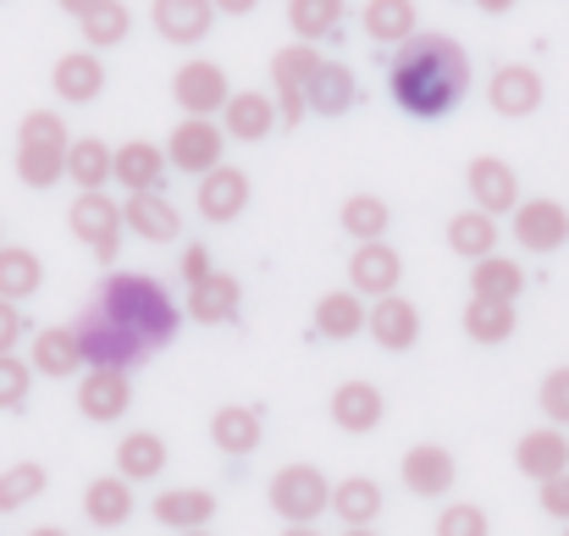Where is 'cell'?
<instances>
[{"instance_id": "obj_1", "label": "cell", "mask_w": 569, "mask_h": 536, "mask_svg": "<svg viewBox=\"0 0 569 536\" xmlns=\"http://www.w3.org/2000/svg\"><path fill=\"white\" fill-rule=\"evenodd\" d=\"M387 89H392V106L403 117L437 122V117H448L465 100V89H470V56L448 33H409L398 44V56L387 61Z\"/></svg>"}, {"instance_id": "obj_2", "label": "cell", "mask_w": 569, "mask_h": 536, "mask_svg": "<svg viewBox=\"0 0 569 536\" xmlns=\"http://www.w3.org/2000/svg\"><path fill=\"white\" fill-rule=\"evenodd\" d=\"M89 305H100V310H106L128 338H139L150 355L167 349V344L178 338V321H183L178 299H172L156 277H144V271H111Z\"/></svg>"}, {"instance_id": "obj_3", "label": "cell", "mask_w": 569, "mask_h": 536, "mask_svg": "<svg viewBox=\"0 0 569 536\" xmlns=\"http://www.w3.org/2000/svg\"><path fill=\"white\" fill-rule=\"evenodd\" d=\"M67 227H72V238H78L100 266H117L128 221H122V205H117L106 188H83V193L72 199V210H67Z\"/></svg>"}, {"instance_id": "obj_4", "label": "cell", "mask_w": 569, "mask_h": 536, "mask_svg": "<svg viewBox=\"0 0 569 536\" xmlns=\"http://www.w3.org/2000/svg\"><path fill=\"white\" fill-rule=\"evenodd\" d=\"M271 509L288 520V526H316L321 509H332V482L316 470V465H282L266 487Z\"/></svg>"}, {"instance_id": "obj_5", "label": "cell", "mask_w": 569, "mask_h": 536, "mask_svg": "<svg viewBox=\"0 0 569 536\" xmlns=\"http://www.w3.org/2000/svg\"><path fill=\"white\" fill-rule=\"evenodd\" d=\"M72 332H78V344H83V359L89 365H111V370H133V365H144L150 349L139 344V338H128L100 305H89L78 321H72Z\"/></svg>"}, {"instance_id": "obj_6", "label": "cell", "mask_w": 569, "mask_h": 536, "mask_svg": "<svg viewBox=\"0 0 569 536\" xmlns=\"http://www.w3.org/2000/svg\"><path fill=\"white\" fill-rule=\"evenodd\" d=\"M221 156H227V128H216L210 117H183L167 139V161L189 178H204L210 167H221Z\"/></svg>"}, {"instance_id": "obj_7", "label": "cell", "mask_w": 569, "mask_h": 536, "mask_svg": "<svg viewBox=\"0 0 569 536\" xmlns=\"http://www.w3.org/2000/svg\"><path fill=\"white\" fill-rule=\"evenodd\" d=\"M316 67H321V56H316L310 39H299V44H288V50L271 56V89H277V111H282V122L310 117V111H305V89H310Z\"/></svg>"}, {"instance_id": "obj_8", "label": "cell", "mask_w": 569, "mask_h": 536, "mask_svg": "<svg viewBox=\"0 0 569 536\" xmlns=\"http://www.w3.org/2000/svg\"><path fill=\"white\" fill-rule=\"evenodd\" d=\"M509 232L520 249L531 255H553L559 244H569V210L559 199H520L509 216Z\"/></svg>"}, {"instance_id": "obj_9", "label": "cell", "mask_w": 569, "mask_h": 536, "mask_svg": "<svg viewBox=\"0 0 569 536\" xmlns=\"http://www.w3.org/2000/svg\"><path fill=\"white\" fill-rule=\"evenodd\" d=\"M172 100L183 106V117H216V111L232 100L227 72H221L216 61L193 56V61H183V67H178V78H172Z\"/></svg>"}, {"instance_id": "obj_10", "label": "cell", "mask_w": 569, "mask_h": 536, "mask_svg": "<svg viewBox=\"0 0 569 536\" xmlns=\"http://www.w3.org/2000/svg\"><path fill=\"white\" fill-rule=\"evenodd\" d=\"M349 282H355V294H366V299L398 294V282H403V255H398L387 238H366V244H355Z\"/></svg>"}, {"instance_id": "obj_11", "label": "cell", "mask_w": 569, "mask_h": 536, "mask_svg": "<svg viewBox=\"0 0 569 536\" xmlns=\"http://www.w3.org/2000/svg\"><path fill=\"white\" fill-rule=\"evenodd\" d=\"M465 188H470V205H481L492 216H515V205H520V178L498 156H476L465 167Z\"/></svg>"}, {"instance_id": "obj_12", "label": "cell", "mask_w": 569, "mask_h": 536, "mask_svg": "<svg viewBox=\"0 0 569 536\" xmlns=\"http://www.w3.org/2000/svg\"><path fill=\"white\" fill-rule=\"evenodd\" d=\"M199 216L210 221V227H227V221H238L243 216V205H249V172H238V167H210L204 178H199Z\"/></svg>"}, {"instance_id": "obj_13", "label": "cell", "mask_w": 569, "mask_h": 536, "mask_svg": "<svg viewBox=\"0 0 569 536\" xmlns=\"http://www.w3.org/2000/svg\"><path fill=\"white\" fill-rule=\"evenodd\" d=\"M50 89H56V100H67V106H94L100 89H106V61H100V50H67V56L50 67Z\"/></svg>"}, {"instance_id": "obj_14", "label": "cell", "mask_w": 569, "mask_h": 536, "mask_svg": "<svg viewBox=\"0 0 569 536\" xmlns=\"http://www.w3.org/2000/svg\"><path fill=\"white\" fill-rule=\"evenodd\" d=\"M128 404H133V381H128V370H111V365H89V376L78 381V409L89 415V420H122L128 415Z\"/></svg>"}, {"instance_id": "obj_15", "label": "cell", "mask_w": 569, "mask_h": 536, "mask_svg": "<svg viewBox=\"0 0 569 536\" xmlns=\"http://www.w3.org/2000/svg\"><path fill=\"white\" fill-rule=\"evenodd\" d=\"M366 332L377 338L387 355H403V349L420 344V310L403 294H381L377 305H371V316H366Z\"/></svg>"}, {"instance_id": "obj_16", "label": "cell", "mask_w": 569, "mask_h": 536, "mask_svg": "<svg viewBox=\"0 0 569 536\" xmlns=\"http://www.w3.org/2000/svg\"><path fill=\"white\" fill-rule=\"evenodd\" d=\"M487 100H492V111H498V117H531V111L542 106V72H537V67H526V61H509V67H498V72H492Z\"/></svg>"}, {"instance_id": "obj_17", "label": "cell", "mask_w": 569, "mask_h": 536, "mask_svg": "<svg viewBox=\"0 0 569 536\" xmlns=\"http://www.w3.org/2000/svg\"><path fill=\"white\" fill-rule=\"evenodd\" d=\"M122 221H128V232H139V238H150V244H172V238L183 232V216H178V205H172L161 188H139V193H128Z\"/></svg>"}, {"instance_id": "obj_18", "label": "cell", "mask_w": 569, "mask_h": 536, "mask_svg": "<svg viewBox=\"0 0 569 536\" xmlns=\"http://www.w3.org/2000/svg\"><path fill=\"white\" fill-rule=\"evenodd\" d=\"M150 17L167 44H199L216 28V0H150Z\"/></svg>"}, {"instance_id": "obj_19", "label": "cell", "mask_w": 569, "mask_h": 536, "mask_svg": "<svg viewBox=\"0 0 569 536\" xmlns=\"http://www.w3.org/2000/svg\"><path fill=\"white\" fill-rule=\"evenodd\" d=\"M398 476H403V487L415 493V498H442L448 487H453V454L448 448H437V443H415L409 454H403V465H398Z\"/></svg>"}, {"instance_id": "obj_20", "label": "cell", "mask_w": 569, "mask_h": 536, "mask_svg": "<svg viewBox=\"0 0 569 536\" xmlns=\"http://www.w3.org/2000/svg\"><path fill=\"white\" fill-rule=\"evenodd\" d=\"M221 117H227V139H238V145H260V139H271V128L282 122L277 100H271V95H260V89L232 95V100L221 106Z\"/></svg>"}, {"instance_id": "obj_21", "label": "cell", "mask_w": 569, "mask_h": 536, "mask_svg": "<svg viewBox=\"0 0 569 536\" xmlns=\"http://www.w3.org/2000/svg\"><path fill=\"white\" fill-rule=\"evenodd\" d=\"M515 465L531 476V482H553L569 470V437L559 426H537L515 443Z\"/></svg>"}, {"instance_id": "obj_22", "label": "cell", "mask_w": 569, "mask_h": 536, "mask_svg": "<svg viewBox=\"0 0 569 536\" xmlns=\"http://www.w3.org/2000/svg\"><path fill=\"white\" fill-rule=\"evenodd\" d=\"M355 100H360V78L343 61H321L316 78H310V89H305V111L343 117V111H355Z\"/></svg>"}, {"instance_id": "obj_23", "label": "cell", "mask_w": 569, "mask_h": 536, "mask_svg": "<svg viewBox=\"0 0 569 536\" xmlns=\"http://www.w3.org/2000/svg\"><path fill=\"white\" fill-rule=\"evenodd\" d=\"M28 365H33L39 376L61 381V376H78L89 359H83V344H78V332H72V327H44V332H33Z\"/></svg>"}, {"instance_id": "obj_24", "label": "cell", "mask_w": 569, "mask_h": 536, "mask_svg": "<svg viewBox=\"0 0 569 536\" xmlns=\"http://www.w3.org/2000/svg\"><path fill=\"white\" fill-rule=\"evenodd\" d=\"M238 299H243L238 277L210 271V277L189 282V321H199V327H221V321H232V316H238Z\"/></svg>"}, {"instance_id": "obj_25", "label": "cell", "mask_w": 569, "mask_h": 536, "mask_svg": "<svg viewBox=\"0 0 569 536\" xmlns=\"http://www.w3.org/2000/svg\"><path fill=\"white\" fill-rule=\"evenodd\" d=\"M83 515L100 526V532H117L133 520V482L128 476H94L83 487Z\"/></svg>"}, {"instance_id": "obj_26", "label": "cell", "mask_w": 569, "mask_h": 536, "mask_svg": "<svg viewBox=\"0 0 569 536\" xmlns=\"http://www.w3.org/2000/svg\"><path fill=\"white\" fill-rule=\"evenodd\" d=\"M381 415H387V404H381V387L377 381H343L338 393H332V420L343 426V431H377Z\"/></svg>"}, {"instance_id": "obj_27", "label": "cell", "mask_w": 569, "mask_h": 536, "mask_svg": "<svg viewBox=\"0 0 569 536\" xmlns=\"http://www.w3.org/2000/svg\"><path fill=\"white\" fill-rule=\"evenodd\" d=\"M67 145H50V139H17V182L22 188H56L67 178Z\"/></svg>"}, {"instance_id": "obj_28", "label": "cell", "mask_w": 569, "mask_h": 536, "mask_svg": "<svg viewBox=\"0 0 569 536\" xmlns=\"http://www.w3.org/2000/svg\"><path fill=\"white\" fill-rule=\"evenodd\" d=\"M167 167H172V161H167L161 145L133 139V145H117V172H111V182H122L128 193H139V188H161Z\"/></svg>"}, {"instance_id": "obj_29", "label": "cell", "mask_w": 569, "mask_h": 536, "mask_svg": "<svg viewBox=\"0 0 569 536\" xmlns=\"http://www.w3.org/2000/svg\"><path fill=\"white\" fill-rule=\"evenodd\" d=\"M366 316H371V310H366V294H355V288H338V294H321V299H316V332L332 338V344L360 338Z\"/></svg>"}, {"instance_id": "obj_30", "label": "cell", "mask_w": 569, "mask_h": 536, "mask_svg": "<svg viewBox=\"0 0 569 536\" xmlns=\"http://www.w3.org/2000/svg\"><path fill=\"white\" fill-rule=\"evenodd\" d=\"M448 249H453L459 260H481V255H492V249H498V216L481 210V205L448 216Z\"/></svg>"}, {"instance_id": "obj_31", "label": "cell", "mask_w": 569, "mask_h": 536, "mask_svg": "<svg viewBox=\"0 0 569 536\" xmlns=\"http://www.w3.org/2000/svg\"><path fill=\"white\" fill-rule=\"evenodd\" d=\"M210 515H216V498L204 487H167L156 498V520L167 532H199V526H210Z\"/></svg>"}, {"instance_id": "obj_32", "label": "cell", "mask_w": 569, "mask_h": 536, "mask_svg": "<svg viewBox=\"0 0 569 536\" xmlns=\"http://www.w3.org/2000/svg\"><path fill=\"white\" fill-rule=\"evenodd\" d=\"M260 409H249V404H227V409H216L210 415V443L221 448V454H254L260 448Z\"/></svg>"}, {"instance_id": "obj_33", "label": "cell", "mask_w": 569, "mask_h": 536, "mask_svg": "<svg viewBox=\"0 0 569 536\" xmlns=\"http://www.w3.org/2000/svg\"><path fill=\"white\" fill-rule=\"evenodd\" d=\"M520 288H526V271H520V260H509V255H481V260H470V294H481V299H520Z\"/></svg>"}, {"instance_id": "obj_34", "label": "cell", "mask_w": 569, "mask_h": 536, "mask_svg": "<svg viewBox=\"0 0 569 536\" xmlns=\"http://www.w3.org/2000/svg\"><path fill=\"white\" fill-rule=\"evenodd\" d=\"M360 28H366L371 44H392V50H398V44L415 33V0H366Z\"/></svg>"}, {"instance_id": "obj_35", "label": "cell", "mask_w": 569, "mask_h": 536, "mask_svg": "<svg viewBox=\"0 0 569 536\" xmlns=\"http://www.w3.org/2000/svg\"><path fill=\"white\" fill-rule=\"evenodd\" d=\"M167 470V443L156 437V431H128L122 443H117V476H128V482H156Z\"/></svg>"}, {"instance_id": "obj_36", "label": "cell", "mask_w": 569, "mask_h": 536, "mask_svg": "<svg viewBox=\"0 0 569 536\" xmlns=\"http://www.w3.org/2000/svg\"><path fill=\"white\" fill-rule=\"evenodd\" d=\"M39 282H44L39 255H33V249H22V244H0V299L22 305V299H33V294H39Z\"/></svg>"}, {"instance_id": "obj_37", "label": "cell", "mask_w": 569, "mask_h": 536, "mask_svg": "<svg viewBox=\"0 0 569 536\" xmlns=\"http://www.w3.org/2000/svg\"><path fill=\"white\" fill-rule=\"evenodd\" d=\"M465 332H470V344H509V338H515V305H509V299H481V294H470V305H465Z\"/></svg>"}, {"instance_id": "obj_38", "label": "cell", "mask_w": 569, "mask_h": 536, "mask_svg": "<svg viewBox=\"0 0 569 536\" xmlns=\"http://www.w3.org/2000/svg\"><path fill=\"white\" fill-rule=\"evenodd\" d=\"M117 172V150L111 145H100V139H72V150H67V178L72 188L83 193V188H106Z\"/></svg>"}, {"instance_id": "obj_39", "label": "cell", "mask_w": 569, "mask_h": 536, "mask_svg": "<svg viewBox=\"0 0 569 536\" xmlns=\"http://www.w3.org/2000/svg\"><path fill=\"white\" fill-rule=\"evenodd\" d=\"M78 28H83V44H89V50H117V44L133 33V11H128L122 0H100L94 11L78 17Z\"/></svg>"}, {"instance_id": "obj_40", "label": "cell", "mask_w": 569, "mask_h": 536, "mask_svg": "<svg viewBox=\"0 0 569 536\" xmlns=\"http://www.w3.org/2000/svg\"><path fill=\"white\" fill-rule=\"evenodd\" d=\"M332 509H338L343 526H371L381 515V487L371 476H349V482L332 487Z\"/></svg>"}, {"instance_id": "obj_41", "label": "cell", "mask_w": 569, "mask_h": 536, "mask_svg": "<svg viewBox=\"0 0 569 536\" xmlns=\"http://www.w3.org/2000/svg\"><path fill=\"white\" fill-rule=\"evenodd\" d=\"M338 221H343V232H349L355 244H366V238H387L392 210H387V199H377V193H355V199H343Z\"/></svg>"}, {"instance_id": "obj_42", "label": "cell", "mask_w": 569, "mask_h": 536, "mask_svg": "<svg viewBox=\"0 0 569 536\" xmlns=\"http://www.w3.org/2000/svg\"><path fill=\"white\" fill-rule=\"evenodd\" d=\"M44 487H50V476H44V465H33V459H22V465L0 470V515L28 509V504H33Z\"/></svg>"}, {"instance_id": "obj_43", "label": "cell", "mask_w": 569, "mask_h": 536, "mask_svg": "<svg viewBox=\"0 0 569 536\" xmlns=\"http://www.w3.org/2000/svg\"><path fill=\"white\" fill-rule=\"evenodd\" d=\"M343 17V0H288V22L299 39H327Z\"/></svg>"}, {"instance_id": "obj_44", "label": "cell", "mask_w": 569, "mask_h": 536, "mask_svg": "<svg viewBox=\"0 0 569 536\" xmlns=\"http://www.w3.org/2000/svg\"><path fill=\"white\" fill-rule=\"evenodd\" d=\"M33 387V365L17 355H0V409H22Z\"/></svg>"}, {"instance_id": "obj_45", "label": "cell", "mask_w": 569, "mask_h": 536, "mask_svg": "<svg viewBox=\"0 0 569 536\" xmlns=\"http://www.w3.org/2000/svg\"><path fill=\"white\" fill-rule=\"evenodd\" d=\"M487 509H476V504H448L442 515H437V536H487Z\"/></svg>"}, {"instance_id": "obj_46", "label": "cell", "mask_w": 569, "mask_h": 536, "mask_svg": "<svg viewBox=\"0 0 569 536\" xmlns=\"http://www.w3.org/2000/svg\"><path fill=\"white\" fill-rule=\"evenodd\" d=\"M537 404H542V415H548L553 426H569V365H559V370H548V376H542Z\"/></svg>"}, {"instance_id": "obj_47", "label": "cell", "mask_w": 569, "mask_h": 536, "mask_svg": "<svg viewBox=\"0 0 569 536\" xmlns=\"http://www.w3.org/2000/svg\"><path fill=\"white\" fill-rule=\"evenodd\" d=\"M537 487H542V515H553V520L569 526V470L553 476V482H537Z\"/></svg>"}, {"instance_id": "obj_48", "label": "cell", "mask_w": 569, "mask_h": 536, "mask_svg": "<svg viewBox=\"0 0 569 536\" xmlns=\"http://www.w3.org/2000/svg\"><path fill=\"white\" fill-rule=\"evenodd\" d=\"M22 332H28V321H22V310H17L11 299H0V355H11V349L22 344Z\"/></svg>"}, {"instance_id": "obj_49", "label": "cell", "mask_w": 569, "mask_h": 536, "mask_svg": "<svg viewBox=\"0 0 569 536\" xmlns=\"http://www.w3.org/2000/svg\"><path fill=\"white\" fill-rule=\"evenodd\" d=\"M210 271H216V266H210V249H204V244H189V249H183V277L199 282V277H210Z\"/></svg>"}, {"instance_id": "obj_50", "label": "cell", "mask_w": 569, "mask_h": 536, "mask_svg": "<svg viewBox=\"0 0 569 536\" xmlns=\"http://www.w3.org/2000/svg\"><path fill=\"white\" fill-rule=\"evenodd\" d=\"M260 0H216V11H227V17H249Z\"/></svg>"}, {"instance_id": "obj_51", "label": "cell", "mask_w": 569, "mask_h": 536, "mask_svg": "<svg viewBox=\"0 0 569 536\" xmlns=\"http://www.w3.org/2000/svg\"><path fill=\"white\" fill-rule=\"evenodd\" d=\"M476 11H492V17H503V11H515V0H476Z\"/></svg>"}, {"instance_id": "obj_52", "label": "cell", "mask_w": 569, "mask_h": 536, "mask_svg": "<svg viewBox=\"0 0 569 536\" xmlns=\"http://www.w3.org/2000/svg\"><path fill=\"white\" fill-rule=\"evenodd\" d=\"M100 0H61V11H72V17H83V11H94Z\"/></svg>"}, {"instance_id": "obj_53", "label": "cell", "mask_w": 569, "mask_h": 536, "mask_svg": "<svg viewBox=\"0 0 569 536\" xmlns=\"http://www.w3.org/2000/svg\"><path fill=\"white\" fill-rule=\"evenodd\" d=\"M28 536H67V532H61V526H33Z\"/></svg>"}, {"instance_id": "obj_54", "label": "cell", "mask_w": 569, "mask_h": 536, "mask_svg": "<svg viewBox=\"0 0 569 536\" xmlns=\"http://www.w3.org/2000/svg\"><path fill=\"white\" fill-rule=\"evenodd\" d=\"M282 536H321V532H316V526H288Z\"/></svg>"}, {"instance_id": "obj_55", "label": "cell", "mask_w": 569, "mask_h": 536, "mask_svg": "<svg viewBox=\"0 0 569 536\" xmlns=\"http://www.w3.org/2000/svg\"><path fill=\"white\" fill-rule=\"evenodd\" d=\"M343 536H377V532H371V526H349Z\"/></svg>"}, {"instance_id": "obj_56", "label": "cell", "mask_w": 569, "mask_h": 536, "mask_svg": "<svg viewBox=\"0 0 569 536\" xmlns=\"http://www.w3.org/2000/svg\"><path fill=\"white\" fill-rule=\"evenodd\" d=\"M178 536H210V532H204V526H199V532H178Z\"/></svg>"}, {"instance_id": "obj_57", "label": "cell", "mask_w": 569, "mask_h": 536, "mask_svg": "<svg viewBox=\"0 0 569 536\" xmlns=\"http://www.w3.org/2000/svg\"><path fill=\"white\" fill-rule=\"evenodd\" d=\"M0 244H6V227H0Z\"/></svg>"}, {"instance_id": "obj_58", "label": "cell", "mask_w": 569, "mask_h": 536, "mask_svg": "<svg viewBox=\"0 0 569 536\" xmlns=\"http://www.w3.org/2000/svg\"><path fill=\"white\" fill-rule=\"evenodd\" d=\"M565 536H569V532H565Z\"/></svg>"}]
</instances>
